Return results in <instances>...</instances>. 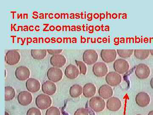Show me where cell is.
I'll list each match as a JSON object with an SVG mask.
<instances>
[{"instance_id":"cell-9","label":"cell","mask_w":153,"mask_h":115,"mask_svg":"<svg viewBox=\"0 0 153 115\" xmlns=\"http://www.w3.org/2000/svg\"><path fill=\"white\" fill-rule=\"evenodd\" d=\"M92 70L95 76L102 77L105 76L107 73L108 67L105 63L98 62L94 64Z\"/></svg>"},{"instance_id":"cell-12","label":"cell","mask_w":153,"mask_h":115,"mask_svg":"<svg viewBox=\"0 0 153 115\" xmlns=\"http://www.w3.org/2000/svg\"><path fill=\"white\" fill-rule=\"evenodd\" d=\"M15 75L17 79L24 81L29 78L30 72L29 69L26 66H21L17 67L15 72Z\"/></svg>"},{"instance_id":"cell-24","label":"cell","mask_w":153,"mask_h":115,"mask_svg":"<svg viewBox=\"0 0 153 115\" xmlns=\"http://www.w3.org/2000/svg\"><path fill=\"white\" fill-rule=\"evenodd\" d=\"M135 56L138 59L143 60L147 58L150 54V50L148 49H135L134 51Z\"/></svg>"},{"instance_id":"cell-19","label":"cell","mask_w":153,"mask_h":115,"mask_svg":"<svg viewBox=\"0 0 153 115\" xmlns=\"http://www.w3.org/2000/svg\"><path fill=\"white\" fill-rule=\"evenodd\" d=\"M98 93L102 98L108 99L111 97L113 94L112 88L110 86L104 84L102 85L99 89Z\"/></svg>"},{"instance_id":"cell-17","label":"cell","mask_w":153,"mask_h":115,"mask_svg":"<svg viewBox=\"0 0 153 115\" xmlns=\"http://www.w3.org/2000/svg\"><path fill=\"white\" fill-rule=\"evenodd\" d=\"M57 87L54 82L49 81L44 82L42 85V91L44 94L52 96L56 93Z\"/></svg>"},{"instance_id":"cell-20","label":"cell","mask_w":153,"mask_h":115,"mask_svg":"<svg viewBox=\"0 0 153 115\" xmlns=\"http://www.w3.org/2000/svg\"><path fill=\"white\" fill-rule=\"evenodd\" d=\"M96 88L93 84L88 83L84 86L83 87V94L85 98L92 97L95 94Z\"/></svg>"},{"instance_id":"cell-5","label":"cell","mask_w":153,"mask_h":115,"mask_svg":"<svg viewBox=\"0 0 153 115\" xmlns=\"http://www.w3.org/2000/svg\"><path fill=\"white\" fill-rule=\"evenodd\" d=\"M98 57L97 52L93 49L85 50L82 55L83 61L88 65H91L95 63L97 61Z\"/></svg>"},{"instance_id":"cell-14","label":"cell","mask_w":153,"mask_h":115,"mask_svg":"<svg viewBox=\"0 0 153 115\" xmlns=\"http://www.w3.org/2000/svg\"><path fill=\"white\" fill-rule=\"evenodd\" d=\"M121 106L122 102L120 100L115 97L110 98L107 102V108L111 111H117L120 109Z\"/></svg>"},{"instance_id":"cell-13","label":"cell","mask_w":153,"mask_h":115,"mask_svg":"<svg viewBox=\"0 0 153 115\" xmlns=\"http://www.w3.org/2000/svg\"><path fill=\"white\" fill-rule=\"evenodd\" d=\"M150 97L146 92H140L137 95L135 101L139 106L146 107L147 106L150 102Z\"/></svg>"},{"instance_id":"cell-10","label":"cell","mask_w":153,"mask_h":115,"mask_svg":"<svg viewBox=\"0 0 153 115\" xmlns=\"http://www.w3.org/2000/svg\"><path fill=\"white\" fill-rule=\"evenodd\" d=\"M18 102L22 106H28L33 101V96L29 92L23 91L19 93L18 95Z\"/></svg>"},{"instance_id":"cell-27","label":"cell","mask_w":153,"mask_h":115,"mask_svg":"<svg viewBox=\"0 0 153 115\" xmlns=\"http://www.w3.org/2000/svg\"><path fill=\"white\" fill-rule=\"evenodd\" d=\"M75 62L77 66L79 67L80 74L85 75L87 72V68L85 63H83L82 61L77 60H75Z\"/></svg>"},{"instance_id":"cell-21","label":"cell","mask_w":153,"mask_h":115,"mask_svg":"<svg viewBox=\"0 0 153 115\" xmlns=\"http://www.w3.org/2000/svg\"><path fill=\"white\" fill-rule=\"evenodd\" d=\"M83 88L81 85L75 84L71 86L69 90V93L71 97L76 98L82 94Z\"/></svg>"},{"instance_id":"cell-18","label":"cell","mask_w":153,"mask_h":115,"mask_svg":"<svg viewBox=\"0 0 153 115\" xmlns=\"http://www.w3.org/2000/svg\"><path fill=\"white\" fill-rule=\"evenodd\" d=\"M79 74V70L76 66L69 64L66 66L65 75L67 78L70 79H75Z\"/></svg>"},{"instance_id":"cell-3","label":"cell","mask_w":153,"mask_h":115,"mask_svg":"<svg viewBox=\"0 0 153 115\" xmlns=\"http://www.w3.org/2000/svg\"><path fill=\"white\" fill-rule=\"evenodd\" d=\"M21 58V55L16 50H10L6 53L5 60L7 64L14 65L19 63Z\"/></svg>"},{"instance_id":"cell-29","label":"cell","mask_w":153,"mask_h":115,"mask_svg":"<svg viewBox=\"0 0 153 115\" xmlns=\"http://www.w3.org/2000/svg\"><path fill=\"white\" fill-rule=\"evenodd\" d=\"M74 115H89L88 111L84 108H80L76 110Z\"/></svg>"},{"instance_id":"cell-2","label":"cell","mask_w":153,"mask_h":115,"mask_svg":"<svg viewBox=\"0 0 153 115\" xmlns=\"http://www.w3.org/2000/svg\"><path fill=\"white\" fill-rule=\"evenodd\" d=\"M89 106L95 112H100L104 109L105 102L101 98L95 96L91 99L89 102Z\"/></svg>"},{"instance_id":"cell-6","label":"cell","mask_w":153,"mask_h":115,"mask_svg":"<svg viewBox=\"0 0 153 115\" xmlns=\"http://www.w3.org/2000/svg\"><path fill=\"white\" fill-rule=\"evenodd\" d=\"M115 71L119 74H123L129 68V64L127 60L123 59H117L115 60L113 64Z\"/></svg>"},{"instance_id":"cell-26","label":"cell","mask_w":153,"mask_h":115,"mask_svg":"<svg viewBox=\"0 0 153 115\" xmlns=\"http://www.w3.org/2000/svg\"><path fill=\"white\" fill-rule=\"evenodd\" d=\"M46 115H60V111L57 107H50L46 111Z\"/></svg>"},{"instance_id":"cell-33","label":"cell","mask_w":153,"mask_h":115,"mask_svg":"<svg viewBox=\"0 0 153 115\" xmlns=\"http://www.w3.org/2000/svg\"><path fill=\"white\" fill-rule=\"evenodd\" d=\"M150 52H151V54L153 55V49H151V50H150Z\"/></svg>"},{"instance_id":"cell-22","label":"cell","mask_w":153,"mask_h":115,"mask_svg":"<svg viewBox=\"0 0 153 115\" xmlns=\"http://www.w3.org/2000/svg\"><path fill=\"white\" fill-rule=\"evenodd\" d=\"M47 50L46 49H32L31 53L33 58L37 60L44 59L47 55Z\"/></svg>"},{"instance_id":"cell-7","label":"cell","mask_w":153,"mask_h":115,"mask_svg":"<svg viewBox=\"0 0 153 115\" xmlns=\"http://www.w3.org/2000/svg\"><path fill=\"white\" fill-rule=\"evenodd\" d=\"M149 67L144 63H140L137 66L135 75L140 79H144L147 78L150 74Z\"/></svg>"},{"instance_id":"cell-23","label":"cell","mask_w":153,"mask_h":115,"mask_svg":"<svg viewBox=\"0 0 153 115\" xmlns=\"http://www.w3.org/2000/svg\"><path fill=\"white\" fill-rule=\"evenodd\" d=\"M16 96L15 89L11 86H6L5 87V100L8 102L12 100Z\"/></svg>"},{"instance_id":"cell-30","label":"cell","mask_w":153,"mask_h":115,"mask_svg":"<svg viewBox=\"0 0 153 115\" xmlns=\"http://www.w3.org/2000/svg\"><path fill=\"white\" fill-rule=\"evenodd\" d=\"M62 50V49H47V51L50 55H54L60 54Z\"/></svg>"},{"instance_id":"cell-8","label":"cell","mask_w":153,"mask_h":115,"mask_svg":"<svg viewBox=\"0 0 153 115\" xmlns=\"http://www.w3.org/2000/svg\"><path fill=\"white\" fill-rule=\"evenodd\" d=\"M105 80L108 84L111 86L118 85L122 81V77L116 72H111L107 74Z\"/></svg>"},{"instance_id":"cell-25","label":"cell","mask_w":153,"mask_h":115,"mask_svg":"<svg viewBox=\"0 0 153 115\" xmlns=\"http://www.w3.org/2000/svg\"><path fill=\"white\" fill-rule=\"evenodd\" d=\"M133 49H117L118 54L123 58H128L130 57L133 52Z\"/></svg>"},{"instance_id":"cell-32","label":"cell","mask_w":153,"mask_h":115,"mask_svg":"<svg viewBox=\"0 0 153 115\" xmlns=\"http://www.w3.org/2000/svg\"><path fill=\"white\" fill-rule=\"evenodd\" d=\"M148 115H153V111H151L149 112Z\"/></svg>"},{"instance_id":"cell-16","label":"cell","mask_w":153,"mask_h":115,"mask_svg":"<svg viewBox=\"0 0 153 115\" xmlns=\"http://www.w3.org/2000/svg\"><path fill=\"white\" fill-rule=\"evenodd\" d=\"M26 87L29 92L34 93L40 90L41 84L38 80L34 78H30L26 81Z\"/></svg>"},{"instance_id":"cell-1","label":"cell","mask_w":153,"mask_h":115,"mask_svg":"<svg viewBox=\"0 0 153 115\" xmlns=\"http://www.w3.org/2000/svg\"><path fill=\"white\" fill-rule=\"evenodd\" d=\"M52 99L49 96L41 94L37 96L36 99V104L38 108L42 110L47 109L52 105Z\"/></svg>"},{"instance_id":"cell-31","label":"cell","mask_w":153,"mask_h":115,"mask_svg":"<svg viewBox=\"0 0 153 115\" xmlns=\"http://www.w3.org/2000/svg\"><path fill=\"white\" fill-rule=\"evenodd\" d=\"M150 85L152 88L153 89V77L151 80Z\"/></svg>"},{"instance_id":"cell-35","label":"cell","mask_w":153,"mask_h":115,"mask_svg":"<svg viewBox=\"0 0 153 115\" xmlns=\"http://www.w3.org/2000/svg\"><path fill=\"white\" fill-rule=\"evenodd\" d=\"M142 115L138 114V115Z\"/></svg>"},{"instance_id":"cell-4","label":"cell","mask_w":153,"mask_h":115,"mask_svg":"<svg viewBox=\"0 0 153 115\" xmlns=\"http://www.w3.org/2000/svg\"><path fill=\"white\" fill-rule=\"evenodd\" d=\"M63 72L60 68L51 67L48 69L47 72L48 79L53 82H57L62 79Z\"/></svg>"},{"instance_id":"cell-34","label":"cell","mask_w":153,"mask_h":115,"mask_svg":"<svg viewBox=\"0 0 153 115\" xmlns=\"http://www.w3.org/2000/svg\"><path fill=\"white\" fill-rule=\"evenodd\" d=\"M5 115H10L8 114V113L7 112H5Z\"/></svg>"},{"instance_id":"cell-28","label":"cell","mask_w":153,"mask_h":115,"mask_svg":"<svg viewBox=\"0 0 153 115\" xmlns=\"http://www.w3.org/2000/svg\"><path fill=\"white\" fill-rule=\"evenodd\" d=\"M27 115H41V113L39 109L33 107L28 110Z\"/></svg>"},{"instance_id":"cell-11","label":"cell","mask_w":153,"mask_h":115,"mask_svg":"<svg viewBox=\"0 0 153 115\" xmlns=\"http://www.w3.org/2000/svg\"><path fill=\"white\" fill-rule=\"evenodd\" d=\"M117 55V52L115 49H102L100 52L102 59L106 63H110L114 61Z\"/></svg>"},{"instance_id":"cell-15","label":"cell","mask_w":153,"mask_h":115,"mask_svg":"<svg viewBox=\"0 0 153 115\" xmlns=\"http://www.w3.org/2000/svg\"><path fill=\"white\" fill-rule=\"evenodd\" d=\"M50 61L51 65L54 67L60 68L66 64V59L63 55L58 54L50 58Z\"/></svg>"}]
</instances>
